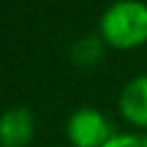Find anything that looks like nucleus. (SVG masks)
Here are the masks:
<instances>
[{
    "label": "nucleus",
    "instance_id": "20e7f679",
    "mask_svg": "<svg viewBox=\"0 0 147 147\" xmlns=\"http://www.w3.org/2000/svg\"><path fill=\"white\" fill-rule=\"evenodd\" d=\"M119 108L132 123L147 125V76H138L123 87Z\"/></svg>",
    "mask_w": 147,
    "mask_h": 147
},
{
    "label": "nucleus",
    "instance_id": "423d86ee",
    "mask_svg": "<svg viewBox=\"0 0 147 147\" xmlns=\"http://www.w3.org/2000/svg\"><path fill=\"white\" fill-rule=\"evenodd\" d=\"M104 147H147V134H113Z\"/></svg>",
    "mask_w": 147,
    "mask_h": 147
},
{
    "label": "nucleus",
    "instance_id": "7ed1b4c3",
    "mask_svg": "<svg viewBox=\"0 0 147 147\" xmlns=\"http://www.w3.org/2000/svg\"><path fill=\"white\" fill-rule=\"evenodd\" d=\"M32 115L24 106H13L5 110L0 121V141L2 147H24L32 136Z\"/></svg>",
    "mask_w": 147,
    "mask_h": 147
},
{
    "label": "nucleus",
    "instance_id": "f03ea898",
    "mask_svg": "<svg viewBox=\"0 0 147 147\" xmlns=\"http://www.w3.org/2000/svg\"><path fill=\"white\" fill-rule=\"evenodd\" d=\"M67 136L76 147H104L113 134L102 113L95 108H80L67 121Z\"/></svg>",
    "mask_w": 147,
    "mask_h": 147
},
{
    "label": "nucleus",
    "instance_id": "39448f33",
    "mask_svg": "<svg viewBox=\"0 0 147 147\" xmlns=\"http://www.w3.org/2000/svg\"><path fill=\"white\" fill-rule=\"evenodd\" d=\"M102 56V46L95 37H87V39H80L76 46L71 48V59L78 65H91L95 63Z\"/></svg>",
    "mask_w": 147,
    "mask_h": 147
},
{
    "label": "nucleus",
    "instance_id": "f257e3e1",
    "mask_svg": "<svg viewBox=\"0 0 147 147\" xmlns=\"http://www.w3.org/2000/svg\"><path fill=\"white\" fill-rule=\"evenodd\" d=\"M102 35L117 48H132L147 39V5L123 0L115 2L102 15Z\"/></svg>",
    "mask_w": 147,
    "mask_h": 147
}]
</instances>
